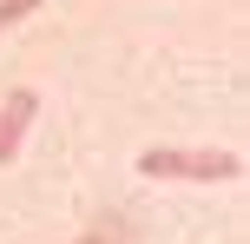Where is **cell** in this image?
<instances>
[{
	"mask_svg": "<svg viewBox=\"0 0 250 244\" xmlns=\"http://www.w3.org/2000/svg\"><path fill=\"white\" fill-rule=\"evenodd\" d=\"M79 244H112V238H105V224H92V231L79 238Z\"/></svg>",
	"mask_w": 250,
	"mask_h": 244,
	"instance_id": "4",
	"label": "cell"
},
{
	"mask_svg": "<svg viewBox=\"0 0 250 244\" xmlns=\"http://www.w3.org/2000/svg\"><path fill=\"white\" fill-rule=\"evenodd\" d=\"M33 7H40V0H0V33H7L13 20H26V13H33Z\"/></svg>",
	"mask_w": 250,
	"mask_h": 244,
	"instance_id": "3",
	"label": "cell"
},
{
	"mask_svg": "<svg viewBox=\"0 0 250 244\" xmlns=\"http://www.w3.org/2000/svg\"><path fill=\"white\" fill-rule=\"evenodd\" d=\"M145 178H191V185H230L244 178V152L230 145H145L138 152Z\"/></svg>",
	"mask_w": 250,
	"mask_h": 244,
	"instance_id": "1",
	"label": "cell"
},
{
	"mask_svg": "<svg viewBox=\"0 0 250 244\" xmlns=\"http://www.w3.org/2000/svg\"><path fill=\"white\" fill-rule=\"evenodd\" d=\"M33 119H40V92H33V86H13L7 99H0V165H13V158H20Z\"/></svg>",
	"mask_w": 250,
	"mask_h": 244,
	"instance_id": "2",
	"label": "cell"
}]
</instances>
